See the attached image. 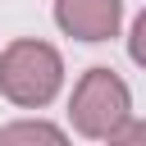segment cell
Listing matches in <instances>:
<instances>
[{"label":"cell","instance_id":"cell-1","mask_svg":"<svg viewBox=\"0 0 146 146\" xmlns=\"http://www.w3.org/2000/svg\"><path fill=\"white\" fill-rule=\"evenodd\" d=\"M64 87V55L50 41L18 36L0 50V96L18 110H41Z\"/></svg>","mask_w":146,"mask_h":146},{"label":"cell","instance_id":"cell-2","mask_svg":"<svg viewBox=\"0 0 146 146\" xmlns=\"http://www.w3.org/2000/svg\"><path fill=\"white\" fill-rule=\"evenodd\" d=\"M128 114H132V91H128V82L114 68L96 64V68H87L78 78V87L68 96V123H73V132H82L91 141H105Z\"/></svg>","mask_w":146,"mask_h":146},{"label":"cell","instance_id":"cell-3","mask_svg":"<svg viewBox=\"0 0 146 146\" xmlns=\"http://www.w3.org/2000/svg\"><path fill=\"white\" fill-rule=\"evenodd\" d=\"M55 23L73 41H110L123 27V0H55Z\"/></svg>","mask_w":146,"mask_h":146},{"label":"cell","instance_id":"cell-4","mask_svg":"<svg viewBox=\"0 0 146 146\" xmlns=\"http://www.w3.org/2000/svg\"><path fill=\"white\" fill-rule=\"evenodd\" d=\"M18 141H64V128L59 123H46V119H18V123H5L0 128V146H18Z\"/></svg>","mask_w":146,"mask_h":146},{"label":"cell","instance_id":"cell-5","mask_svg":"<svg viewBox=\"0 0 146 146\" xmlns=\"http://www.w3.org/2000/svg\"><path fill=\"white\" fill-rule=\"evenodd\" d=\"M128 59L137 64V68H146V9L132 18V27H128Z\"/></svg>","mask_w":146,"mask_h":146},{"label":"cell","instance_id":"cell-6","mask_svg":"<svg viewBox=\"0 0 146 146\" xmlns=\"http://www.w3.org/2000/svg\"><path fill=\"white\" fill-rule=\"evenodd\" d=\"M105 141H110V146H128V141H146V123L128 114V119H123V123H119V128H114V132H110Z\"/></svg>","mask_w":146,"mask_h":146}]
</instances>
